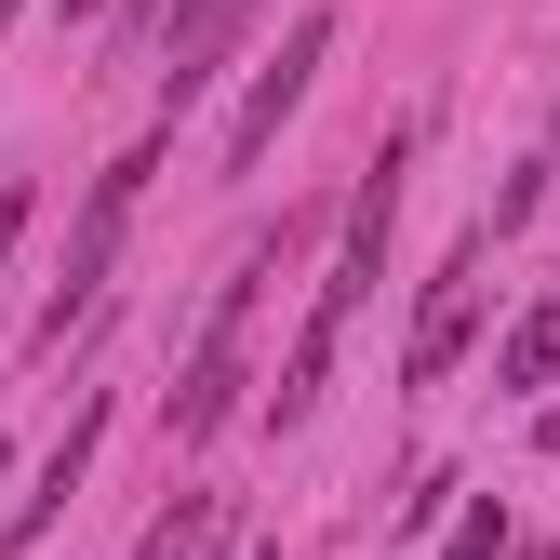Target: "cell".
<instances>
[{
  "label": "cell",
  "instance_id": "obj_1",
  "mask_svg": "<svg viewBox=\"0 0 560 560\" xmlns=\"http://www.w3.org/2000/svg\"><path fill=\"white\" fill-rule=\"evenodd\" d=\"M400 174H413V120H387L374 148H361V187H347V214H334V280H320V294H307V320H294V361H280V387H267V428H307V413H320L334 347H347V320H361V307H374V280H387Z\"/></svg>",
  "mask_w": 560,
  "mask_h": 560
},
{
  "label": "cell",
  "instance_id": "obj_2",
  "mask_svg": "<svg viewBox=\"0 0 560 560\" xmlns=\"http://www.w3.org/2000/svg\"><path fill=\"white\" fill-rule=\"evenodd\" d=\"M161 148H174V120L161 133H133V148L81 187V214H67V267H54V294H40V320H27V347L54 361L67 334H81L94 307H107V280H120V241H133V200H148V174H161Z\"/></svg>",
  "mask_w": 560,
  "mask_h": 560
},
{
  "label": "cell",
  "instance_id": "obj_3",
  "mask_svg": "<svg viewBox=\"0 0 560 560\" xmlns=\"http://www.w3.org/2000/svg\"><path fill=\"white\" fill-rule=\"evenodd\" d=\"M320 67H334V14L307 0V14L280 27V54L241 81V107H228V148H214V174H228V187H254V174L280 161V133H294V107L320 94Z\"/></svg>",
  "mask_w": 560,
  "mask_h": 560
},
{
  "label": "cell",
  "instance_id": "obj_4",
  "mask_svg": "<svg viewBox=\"0 0 560 560\" xmlns=\"http://www.w3.org/2000/svg\"><path fill=\"white\" fill-rule=\"evenodd\" d=\"M480 267H494V241H454L441 254V280H428V307H413V334H400V387L428 400V387H454V361H467V334H480Z\"/></svg>",
  "mask_w": 560,
  "mask_h": 560
},
{
  "label": "cell",
  "instance_id": "obj_5",
  "mask_svg": "<svg viewBox=\"0 0 560 560\" xmlns=\"http://www.w3.org/2000/svg\"><path fill=\"white\" fill-rule=\"evenodd\" d=\"M107 413H120V400H107V387H81V413H67V441H54V454L27 467V494L0 508V560H27V547H40V534L67 521V494L94 480V441H107Z\"/></svg>",
  "mask_w": 560,
  "mask_h": 560
},
{
  "label": "cell",
  "instance_id": "obj_6",
  "mask_svg": "<svg viewBox=\"0 0 560 560\" xmlns=\"http://www.w3.org/2000/svg\"><path fill=\"white\" fill-rule=\"evenodd\" d=\"M241 40H254V0H187V14L161 27V120H187L200 94H214Z\"/></svg>",
  "mask_w": 560,
  "mask_h": 560
},
{
  "label": "cell",
  "instance_id": "obj_7",
  "mask_svg": "<svg viewBox=\"0 0 560 560\" xmlns=\"http://www.w3.org/2000/svg\"><path fill=\"white\" fill-rule=\"evenodd\" d=\"M494 387H560V294H534L494 347Z\"/></svg>",
  "mask_w": 560,
  "mask_h": 560
},
{
  "label": "cell",
  "instance_id": "obj_8",
  "mask_svg": "<svg viewBox=\"0 0 560 560\" xmlns=\"http://www.w3.org/2000/svg\"><path fill=\"white\" fill-rule=\"evenodd\" d=\"M214 534H228V494H174L148 534H133V560H214Z\"/></svg>",
  "mask_w": 560,
  "mask_h": 560
},
{
  "label": "cell",
  "instance_id": "obj_9",
  "mask_svg": "<svg viewBox=\"0 0 560 560\" xmlns=\"http://www.w3.org/2000/svg\"><path fill=\"white\" fill-rule=\"evenodd\" d=\"M521 534H508V494H467V508H441V560H508Z\"/></svg>",
  "mask_w": 560,
  "mask_h": 560
},
{
  "label": "cell",
  "instance_id": "obj_10",
  "mask_svg": "<svg viewBox=\"0 0 560 560\" xmlns=\"http://www.w3.org/2000/svg\"><path fill=\"white\" fill-rule=\"evenodd\" d=\"M27 214H40V187H27V174H0V280H14V241H27Z\"/></svg>",
  "mask_w": 560,
  "mask_h": 560
},
{
  "label": "cell",
  "instance_id": "obj_11",
  "mask_svg": "<svg viewBox=\"0 0 560 560\" xmlns=\"http://www.w3.org/2000/svg\"><path fill=\"white\" fill-rule=\"evenodd\" d=\"M174 14H187V0H120V40H133V54H148V40H161Z\"/></svg>",
  "mask_w": 560,
  "mask_h": 560
},
{
  "label": "cell",
  "instance_id": "obj_12",
  "mask_svg": "<svg viewBox=\"0 0 560 560\" xmlns=\"http://www.w3.org/2000/svg\"><path fill=\"white\" fill-rule=\"evenodd\" d=\"M534 161H547V174H560V120H547V148H534Z\"/></svg>",
  "mask_w": 560,
  "mask_h": 560
},
{
  "label": "cell",
  "instance_id": "obj_13",
  "mask_svg": "<svg viewBox=\"0 0 560 560\" xmlns=\"http://www.w3.org/2000/svg\"><path fill=\"white\" fill-rule=\"evenodd\" d=\"M14 14H27V0H0V27H14Z\"/></svg>",
  "mask_w": 560,
  "mask_h": 560
},
{
  "label": "cell",
  "instance_id": "obj_14",
  "mask_svg": "<svg viewBox=\"0 0 560 560\" xmlns=\"http://www.w3.org/2000/svg\"><path fill=\"white\" fill-rule=\"evenodd\" d=\"M0 480H14V441H0Z\"/></svg>",
  "mask_w": 560,
  "mask_h": 560
}]
</instances>
